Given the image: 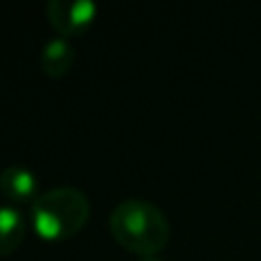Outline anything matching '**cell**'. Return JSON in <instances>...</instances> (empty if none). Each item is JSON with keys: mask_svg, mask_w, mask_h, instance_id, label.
<instances>
[{"mask_svg": "<svg viewBox=\"0 0 261 261\" xmlns=\"http://www.w3.org/2000/svg\"><path fill=\"white\" fill-rule=\"evenodd\" d=\"M110 234L122 248L142 257H156L170 241V220L149 199H124L110 213Z\"/></svg>", "mask_w": 261, "mask_h": 261, "instance_id": "1", "label": "cell"}, {"mask_svg": "<svg viewBox=\"0 0 261 261\" xmlns=\"http://www.w3.org/2000/svg\"><path fill=\"white\" fill-rule=\"evenodd\" d=\"M32 227L44 241H67L90 220V199L73 186H55L32 202Z\"/></svg>", "mask_w": 261, "mask_h": 261, "instance_id": "2", "label": "cell"}, {"mask_svg": "<svg viewBox=\"0 0 261 261\" xmlns=\"http://www.w3.org/2000/svg\"><path fill=\"white\" fill-rule=\"evenodd\" d=\"M46 18L60 37L83 35L96 18V5L92 0H48Z\"/></svg>", "mask_w": 261, "mask_h": 261, "instance_id": "3", "label": "cell"}, {"mask_svg": "<svg viewBox=\"0 0 261 261\" xmlns=\"http://www.w3.org/2000/svg\"><path fill=\"white\" fill-rule=\"evenodd\" d=\"M0 193L7 202H35L37 195V176L23 165H9L0 172Z\"/></svg>", "mask_w": 261, "mask_h": 261, "instance_id": "4", "label": "cell"}, {"mask_svg": "<svg viewBox=\"0 0 261 261\" xmlns=\"http://www.w3.org/2000/svg\"><path fill=\"white\" fill-rule=\"evenodd\" d=\"M41 69H44L46 76L50 78H62L67 76L73 69V62H76V48L69 39L64 37H53L44 44L41 48Z\"/></svg>", "mask_w": 261, "mask_h": 261, "instance_id": "5", "label": "cell"}, {"mask_svg": "<svg viewBox=\"0 0 261 261\" xmlns=\"http://www.w3.org/2000/svg\"><path fill=\"white\" fill-rule=\"evenodd\" d=\"M28 231V222L18 208L12 204L0 206V257H7L14 250L21 248Z\"/></svg>", "mask_w": 261, "mask_h": 261, "instance_id": "6", "label": "cell"}, {"mask_svg": "<svg viewBox=\"0 0 261 261\" xmlns=\"http://www.w3.org/2000/svg\"><path fill=\"white\" fill-rule=\"evenodd\" d=\"M140 261H163V259H158V257H142Z\"/></svg>", "mask_w": 261, "mask_h": 261, "instance_id": "7", "label": "cell"}]
</instances>
